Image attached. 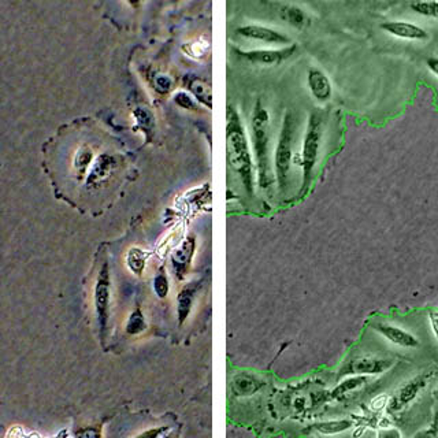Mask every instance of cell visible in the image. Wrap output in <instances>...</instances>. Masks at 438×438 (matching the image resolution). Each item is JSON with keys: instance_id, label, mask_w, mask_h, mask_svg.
Segmentation results:
<instances>
[{"instance_id": "obj_1", "label": "cell", "mask_w": 438, "mask_h": 438, "mask_svg": "<svg viewBox=\"0 0 438 438\" xmlns=\"http://www.w3.org/2000/svg\"><path fill=\"white\" fill-rule=\"evenodd\" d=\"M226 141H228V156L229 164L240 176V180L245 189L254 192V170H252V156L248 144L241 119L237 111L233 107H228L226 115Z\"/></svg>"}, {"instance_id": "obj_2", "label": "cell", "mask_w": 438, "mask_h": 438, "mask_svg": "<svg viewBox=\"0 0 438 438\" xmlns=\"http://www.w3.org/2000/svg\"><path fill=\"white\" fill-rule=\"evenodd\" d=\"M269 124L270 117L267 110L260 102L255 105L251 118L252 141L255 149L257 183L262 188H267L273 183L272 167H270V151H269Z\"/></svg>"}, {"instance_id": "obj_3", "label": "cell", "mask_w": 438, "mask_h": 438, "mask_svg": "<svg viewBox=\"0 0 438 438\" xmlns=\"http://www.w3.org/2000/svg\"><path fill=\"white\" fill-rule=\"evenodd\" d=\"M324 137V118L319 112H312L309 118L307 130L303 141L301 151V167H303V191L309 188L312 171L318 162V155Z\"/></svg>"}, {"instance_id": "obj_4", "label": "cell", "mask_w": 438, "mask_h": 438, "mask_svg": "<svg viewBox=\"0 0 438 438\" xmlns=\"http://www.w3.org/2000/svg\"><path fill=\"white\" fill-rule=\"evenodd\" d=\"M296 129H297V124H296L292 112H287V115L284 117L282 128H281L278 144L275 149V173H277V180H278V185L281 189L287 186L288 174L291 170L293 141H294Z\"/></svg>"}, {"instance_id": "obj_5", "label": "cell", "mask_w": 438, "mask_h": 438, "mask_svg": "<svg viewBox=\"0 0 438 438\" xmlns=\"http://www.w3.org/2000/svg\"><path fill=\"white\" fill-rule=\"evenodd\" d=\"M95 310L97 316V324L100 328L102 338L105 341V336L109 326L110 300H111V274H110V265L105 260L97 272L96 284H95Z\"/></svg>"}, {"instance_id": "obj_6", "label": "cell", "mask_w": 438, "mask_h": 438, "mask_svg": "<svg viewBox=\"0 0 438 438\" xmlns=\"http://www.w3.org/2000/svg\"><path fill=\"white\" fill-rule=\"evenodd\" d=\"M381 29L386 35L405 41L423 43L427 41L430 37L429 32L423 26L411 21H386L381 23Z\"/></svg>"}, {"instance_id": "obj_7", "label": "cell", "mask_w": 438, "mask_h": 438, "mask_svg": "<svg viewBox=\"0 0 438 438\" xmlns=\"http://www.w3.org/2000/svg\"><path fill=\"white\" fill-rule=\"evenodd\" d=\"M296 50H297V46L292 44L289 47L279 48V50H250V51H241L238 53V55L254 65L275 66V65H279L288 60L296 53Z\"/></svg>"}, {"instance_id": "obj_8", "label": "cell", "mask_w": 438, "mask_h": 438, "mask_svg": "<svg viewBox=\"0 0 438 438\" xmlns=\"http://www.w3.org/2000/svg\"><path fill=\"white\" fill-rule=\"evenodd\" d=\"M236 33L248 40H255L265 44H278V46H288L291 44V38L275 29L262 26V25H245L236 31Z\"/></svg>"}, {"instance_id": "obj_9", "label": "cell", "mask_w": 438, "mask_h": 438, "mask_svg": "<svg viewBox=\"0 0 438 438\" xmlns=\"http://www.w3.org/2000/svg\"><path fill=\"white\" fill-rule=\"evenodd\" d=\"M393 360L390 359H380V358H359L352 360L344 368L343 374L347 375H380L385 371L390 370L393 365Z\"/></svg>"}, {"instance_id": "obj_10", "label": "cell", "mask_w": 438, "mask_h": 438, "mask_svg": "<svg viewBox=\"0 0 438 438\" xmlns=\"http://www.w3.org/2000/svg\"><path fill=\"white\" fill-rule=\"evenodd\" d=\"M427 378L424 375L415 377L414 380L404 383L402 388L397 390V393L393 396L392 400L388 404V411L390 412H399L408 407L411 402L417 399L420 390L424 388Z\"/></svg>"}, {"instance_id": "obj_11", "label": "cell", "mask_w": 438, "mask_h": 438, "mask_svg": "<svg viewBox=\"0 0 438 438\" xmlns=\"http://www.w3.org/2000/svg\"><path fill=\"white\" fill-rule=\"evenodd\" d=\"M117 167V159L110 155V154H100L97 155L95 164L92 167L85 183L88 188H97L99 185L105 183L106 180H109L110 176L112 174V171Z\"/></svg>"}, {"instance_id": "obj_12", "label": "cell", "mask_w": 438, "mask_h": 438, "mask_svg": "<svg viewBox=\"0 0 438 438\" xmlns=\"http://www.w3.org/2000/svg\"><path fill=\"white\" fill-rule=\"evenodd\" d=\"M375 330L383 336L385 340H388L390 344L396 347L411 348V349L420 347V340L412 333L399 328V326L378 324L375 326Z\"/></svg>"}, {"instance_id": "obj_13", "label": "cell", "mask_w": 438, "mask_h": 438, "mask_svg": "<svg viewBox=\"0 0 438 438\" xmlns=\"http://www.w3.org/2000/svg\"><path fill=\"white\" fill-rule=\"evenodd\" d=\"M307 84L310 88L311 95L321 103L330 100L333 95V87L330 78L325 72L318 68H311L307 74Z\"/></svg>"}, {"instance_id": "obj_14", "label": "cell", "mask_w": 438, "mask_h": 438, "mask_svg": "<svg viewBox=\"0 0 438 438\" xmlns=\"http://www.w3.org/2000/svg\"><path fill=\"white\" fill-rule=\"evenodd\" d=\"M96 158L91 146L87 144L77 146L72 156V170L77 180H87Z\"/></svg>"}, {"instance_id": "obj_15", "label": "cell", "mask_w": 438, "mask_h": 438, "mask_svg": "<svg viewBox=\"0 0 438 438\" xmlns=\"http://www.w3.org/2000/svg\"><path fill=\"white\" fill-rule=\"evenodd\" d=\"M195 250H196V241L195 238L189 237L186 238L181 245H178V248L173 252V256H171L173 267L180 279H183L188 272L192 257L195 254Z\"/></svg>"}, {"instance_id": "obj_16", "label": "cell", "mask_w": 438, "mask_h": 438, "mask_svg": "<svg viewBox=\"0 0 438 438\" xmlns=\"http://www.w3.org/2000/svg\"><path fill=\"white\" fill-rule=\"evenodd\" d=\"M199 287L198 284H189L185 285L183 289L178 293L177 297V316H178V324L183 325V322L188 319L191 310L195 303V297L198 294Z\"/></svg>"}, {"instance_id": "obj_17", "label": "cell", "mask_w": 438, "mask_h": 438, "mask_svg": "<svg viewBox=\"0 0 438 438\" xmlns=\"http://www.w3.org/2000/svg\"><path fill=\"white\" fill-rule=\"evenodd\" d=\"M262 388V381L250 374H238L232 381V390L238 397L252 396Z\"/></svg>"}, {"instance_id": "obj_18", "label": "cell", "mask_w": 438, "mask_h": 438, "mask_svg": "<svg viewBox=\"0 0 438 438\" xmlns=\"http://www.w3.org/2000/svg\"><path fill=\"white\" fill-rule=\"evenodd\" d=\"M188 90L193 95L196 102H199L203 106H205L208 109L213 107L211 88L204 80H201L199 77L188 78Z\"/></svg>"}, {"instance_id": "obj_19", "label": "cell", "mask_w": 438, "mask_h": 438, "mask_svg": "<svg viewBox=\"0 0 438 438\" xmlns=\"http://www.w3.org/2000/svg\"><path fill=\"white\" fill-rule=\"evenodd\" d=\"M353 422L349 420H326V422H319L312 426L315 432H318L322 436H336L340 433H344L349 429H352Z\"/></svg>"}, {"instance_id": "obj_20", "label": "cell", "mask_w": 438, "mask_h": 438, "mask_svg": "<svg viewBox=\"0 0 438 438\" xmlns=\"http://www.w3.org/2000/svg\"><path fill=\"white\" fill-rule=\"evenodd\" d=\"M367 381H368V378L365 377V375H352L349 378H346L344 381H341L334 388V390L331 392V397L341 399L348 393H351L353 390H358L362 386H365Z\"/></svg>"}, {"instance_id": "obj_21", "label": "cell", "mask_w": 438, "mask_h": 438, "mask_svg": "<svg viewBox=\"0 0 438 438\" xmlns=\"http://www.w3.org/2000/svg\"><path fill=\"white\" fill-rule=\"evenodd\" d=\"M146 259H148L146 252L141 251L140 248H132L127 255L129 270L136 275H141L146 269Z\"/></svg>"}, {"instance_id": "obj_22", "label": "cell", "mask_w": 438, "mask_h": 438, "mask_svg": "<svg viewBox=\"0 0 438 438\" xmlns=\"http://www.w3.org/2000/svg\"><path fill=\"white\" fill-rule=\"evenodd\" d=\"M411 10L424 18L437 19L438 0H418L411 4Z\"/></svg>"}, {"instance_id": "obj_23", "label": "cell", "mask_w": 438, "mask_h": 438, "mask_svg": "<svg viewBox=\"0 0 438 438\" xmlns=\"http://www.w3.org/2000/svg\"><path fill=\"white\" fill-rule=\"evenodd\" d=\"M183 236V225H178V226H176L169 235H167V237L164 238V241H162V244L159 245V254H162L164 255L166 252H169V251H171V250H174L178 244H180V241H181V238Z\"/></svg>"}, {"instance_id": "obj_24", "label": "cell", "mask_w": 438, "mask_h": 438, "mask_svg": "<svg viewBox=\"0 0 438 438\" xmlns=\"http://www.w3.org/2000/svg\"><path fill=\"white\" fill-rule=\"evenodd\" d=\"M282 19L288 21L291 25L296 26V28H299V29H301V28L307 23V16H306V13H304L301 9L296 7V6L287 7V9L284 10V13H282Z\"/></svg>"}, {"instance_id": "obj_25", "label": "cell", "mask_w": 438, "mask_h": 438, "mask_svg": "<svg viewBox=\"0 0 438 438\" xmlns=\"http://www.w3.org/2000/svg\"><path fill=\"white\" fill-rule=\"evenodd\" d=\"M144 328H146V321H144V316H143L141 311H134V312L130 315L128 326H127L129 334H139V333H141Z\"/></svg>"}, {"instance_id": "obj_26", "label": "cell", "mask_w": 438, "mask_h": 438, "mask_svg": "<svg viewBox=\"0 0 438 438\" xmlns=\"http://www.w3.org/2000/svg\"><path fill=\"white\" fill-rule=\"evenodd\" d=\"M154 291L158 294V297L164 299L169 293V281L164 270H161L154 279Z\"/></svg>"}, {"instance_id": "obj_27", "label": "cell", "mask_w": 438, "mask_h": 438, "mask_svg": "<svg viewBox=\"0 0 438 438\" xmlns=\"http://www.w3.org/2000/svg\"><path fill=\"white\" fill-rule=\"evenodd\" d=\"M208 47H210V44H207L205 41L199 40V41H192V43L186 44L183 48H188V50H183V51H185L186 54L193 56V58H201V56H203V55L207 53Z\"/></svg>"}, {"instance_id": "obj_28", "label": "cell", "mask_w": 438, "mask_h": 438, "mask_svg": "<svg viewBox=\"0 0 438 438\" xmlns=\"http://www.w3.org/2000/svg\"><path fill=\"white\" fill-rule=\"evenodd\" d=\"M174 102L183 110L198 109V103L195 102V97H192L186 92H177L174 96Z\"/></svg>"}, {"instance_id": "obj_29", "label": "cell", "mask_w": 438, "mask_h": 438, "mask_svg": "<svg viewBox=\"0 0 438 438\" xmlns=\"http://www.w3.org/2000/svg\"><path fill=\"white\" fill-rule=\"evenodd\" d=\"M136 118H137V124L143 128V130H151L154 127V117L149 111H146V109H137L136 110Z\"/></svg>"}, {"instance_id": "obj_30", "label": "cell", "mask_w": 438, "mask_h": 438, "mask_svg": "<svg viewBox=\"0 0 438 438\" xmlns=\"http://www.w3.org/2000/svg\"><path fill=\"white\" fill-rule=\"evenodd\" d=\"M388 404H389V397L386 395H380L377 397H374L371 402H370V408L374 411V412H380L385 408H388Z\"/></svg>"}, {"instance_id": "obj_31", "label": "cell", "mask_w": 438, "mask_h": 438, "mask_svg": "<svg viewBox=\"0 0 438 438\" xmlns=\"http://www.w3.org/2000/svg\"><path fill=\"white\" fill-rule=\"evenodd\" d=\"M169 432V427H155V429H149L143 433H140L139 436L134 438H164Z\"/></svg>"}, {"instance_id": "obj_32", "label": "cell", "mask_w": 438, "mask_h": 438, "mask_svg": "<svg viewBox=\"0 0 438 438\" xmlns=\"http://www.w3.org/2000/svg\"><path fill=\"white\" fill-rule=\"evenodd\" d=\"M155 90L161 92V93L170 91L171 90V80L167 75H158L155 78Z\"/></svg>"}, {"instance_id": "obj_33", "label": "cell", "mask_w": 438, "mask_h": 438, "mask_svg": "<svg viewBox=\"0 0 438 438\" xmlns=\"http://www.w3.org/2000/svg\"><path fill=\"white\" fill-rule=\"evenodd\" d=\"M427 319H429V325L432 328V333L436 338V341L438 343V310H433L429 312L427 315Z\"/></svg>"}, {"instance_id": "obj_34", "label": "cell", "mask_w": 438, "mask_h": 438, "mask_svg": "<svg viewBox=\"0 0 438 438\" xmlns=\"http://www.w3.org/2000/svg\"><path fill=\"white\" fill-rule=\"evenodd\" d=\"M377 438H402L400 430L395 427H385L377 433Z\"/></svg>"}, {"instance_id": "obj_35", "label": "cell", "mask_w": 438, "mask_h": 438, "mask_svg": "<svg viewBox=\"0 0 438 438\" xmlns=\"http://www.w3.org/2000/svg\"><path fill=\"white\" fill-rule=\"evenodd\" d=\"M412 438H437V430L434 427L423 429V430L418 432Z\"/></svg>"}, {"instance_id": "obj_36", "label": "cell", "mask_w": 438, "mask_h": 438, "mask_svg": "<svg viewBox=\"0 0 438 438\" xmlns=\"http://www.w3.org/2000/svg\"><path fill=\"white\" fill-rule=\"evenodd\" d=\"M426 66H427L429 72L433 74V75H436L438 78V58H436V56L429 58V59L426 60Z\"/></svg>"}, {"instance_id": "obj_37", "label": "cell", "mask_w": 438, "mask_h": 438, "mask_svg": "<svg viewBox=\"0 0 438 438\" xmlns=\"http://www.w3.org/2000/svg\"><path fill=\"white\" fill-rule=\"evenodd\" d=\"M77 438H100V436L95 430H85V432L80 433Z\"/></svg>"}, {"instance_id": "obj_38", "label": "cell", "mask_w": 438, "mask_h": 438, "mask_svg": "<svg viewBox=\"0 0 438 438\" xmlns=\"http://www.w3.org/2000/svg\"><path fill=\"white\" fill-rule=\"evenodd\" d=\"M141 1H143V0H127V3H128L130 7H133V9H137V7H140Z\"/></svg>"}, {"instance_id": "obj_39", "label": "cell", "mask_w": 438, "mask_h": 438, "mask_svg": "<svg viewBox=\"0 0 438 438\" xmlns=\"http://www.w3.org/2000/svg\"></svg>"}]
</instances>
